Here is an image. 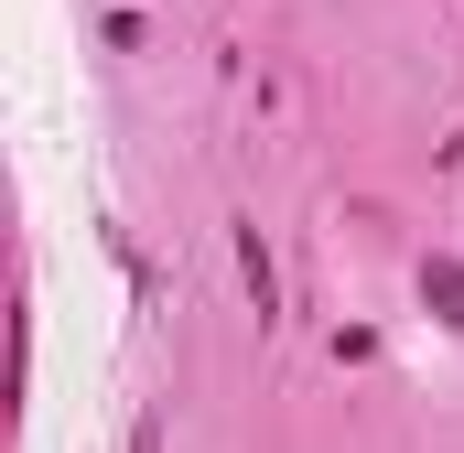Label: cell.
<instances>
[{"label":"cell","instance_id":"cell-1","mask_svg":"<svg viewBox=\"0 0 464 453\" xmlns=\"http://www.w3.org/2000/svg\"><path fill=\"white\" fill-rule=\"evenodd\" d=\"M421 303H432L443 324H464V270H454V259H432V270H421Z\"/></svg>","mask_w":464,"mask_h":453},{"label":"cell","instance_id":"cell-2","mask_svg":"<svg viewBox=\"0 0 464 453\" xmlns=\"http://www.w3.org/2000/svg\"><path fill=\"white\" fill-rule=\"evenodd\" d=\"M237 281H248V303L270 313V259H259V237H237Z\"/></svg>","mask_w":464,"mask_h":453}]
</instances>
